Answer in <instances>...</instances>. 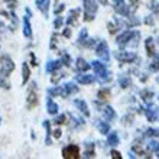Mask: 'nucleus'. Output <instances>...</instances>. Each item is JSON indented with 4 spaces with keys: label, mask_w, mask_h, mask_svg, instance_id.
I'll use <instances>...</instances> for the list:
<instances>
[{
    "label": "nucleus",
    "mask_w": 159,
    "mask_h": 159,
    "mask_svg": "<svg viewBox=\"0 0 159 159\" xmlns=\"http://www.w3.org/2000/svg\"><path fill=\"white\" fill-rule=\"evenodd\" d=\"M97 12V3L94 0H84V19L85 20H93L94 13Z\"/></svg>",
    "instance_id": "obj_1"
},
{
    "label": "nucleus",
    "mask_w": 159,
    "mask_h": 159,
    "mask_svg": "<svg viewBox=\"0 0 159 159\" xmlns=\"http://www.w3.org/2000/svg\"><path fill=\"white\" fill-rule=\"evenodd\" d=\"M93 68H94V71H96L97 77L101 80V81H109L110 80V75H109V72L106 71V67H104V64L100 62V61H94L93 62Z\"/></svg>",
    "instance_id": "obj_2"
},
{
    "label": "nucleus",
    "mask_w": 159,
    "mask_h": 159,
    "mask_svg": "<svg viewBox=\"0 0 159 159\" xmlns=\"http://www.w3.org/2000/svg\"><path fill=\"white\" fill-rule=\"evenodd\" d=\"M62 156L65 159H78L80 158V148L77 145H70V146L62 149Z\"/></svg>",
    "instance_id": "obj_3"
},
{
    "label": "nucleus",
    "mask_w": 159,
    "mask_h": 159,
    "mask_svg": "<svg viewBox=\"0 0 159 159\" xmlns=\"http://www.w3.org/2000/svg\"><path fill=\"white\" fill-rule=\"evenodd\" d=\"M15 70V62H13L10 58H7V57H4L3 59H2V70H0V72H2V75L3 77H7L10 72Z\"/></svg>",
    "instance_id": "obj_4"
},
{
    "label": "nucleus",
    "mask_w": 159,
    "mask_h": 159,
    "mask_svg": "<svg viewBox=\"0 0 159 159\" xmlns=\"http://www.w3.org/2000/svg\"><path fill=\"white\" fill-rule=\"evenodd\" d=\"M35 87H36V83H34L30 85L28 97H26V106H28L29 109H32V107H35V106L38 104V96H36V93H35Z\"/></svg>",
    "instance_id": "obj_5"
},
{
    "label": "nucleus",
    "mask_w": 159,
    "mask_h": 159,
    "mask_svg": "<svg viewBox=\"0 0 159 159\" xmlns=\"http://www.w3.org/2000/svg\"><path fill=\"white\" fill-rule=\"evenodd\" d=\"M96 52H97V55L100 57L103 61H109L110 59V54H109V46H107V43H106L104 41L103 42H100L98 45H97V48H96Z\"/></svg>",
    "instance_id": "obj_6"
},
{
    "label": "nucleus",
    "mask_w": 159,
    "mask_h": 159,
    "mask_svg": "<svg viewBox=\"0 0 159 159\" xmlns=\"http://www.w3.org/2000/svg\"><path fill=\"white\" fill-rule=\"evenodd\" d=\"M116 57H117V59L121 61V62H132V61L136 59V54H133V52H127V51L116 52Z\"/></svg>",
    "instance_id": "obj_7"
},
{
    "label": "nucleus",
    "mask_w": 159,
    "mask_h": 159,
    "mask_svg": "<svg viewBox=\"0 0 159 159\" xmlns=\"http://www.w3.org/2000/svg\"><path fill=\"white\" fill-rule=\"evenodd\" d=\"M139 32H132V30H126L125 34H121L117 36V43L119 45H126L127 42L130 41V39L133 38L134 35H138Z\"/></svg>",
    "instance_id": "obj_8"
},
{
    "label": "nucleus",
    "mask_w": 159,
    "mask_h": 159,
    "mask_svg": "<svg viewBox=\"0 0 159 159\" xmlns=\"http://www.w3.org/2000/svg\"><path fill=\"white\" fill-rule=\"evenodd\" d=\"M29 16H30V12L28 10V16H25V19H23V35L26 38L32 36V28H30V23H29Z\"/></svg>",
    "instance_id": "obj_9"
},
{
    "label": "nucleus",
    "mask_w": 159,
    "mask_h": 159,
    "mask_svg": "<svg viewBox=\"0 0 159 159\" xmlns=\"http://www.w3.org/2000/svg\"><path fill=\"white\" fill-rule=\"evenodd\" d=\"M74 104L78 107V110L84 114V116H85V117H88V116H90V111H88L87 103H85L84 100H75V101H74Z\"/></svg>",
    "instance_id": "obj_10"
},
{
    "label": "nucleus",
    "mask_w": 159,
    "mask_h": 159,
    "mask_svg": "<svg viewBox=\"0 0 159 159\" xmlns=\"http://www.w3.org/2000/svg\"><path fill=\"white\" fill-rule=\"evenodd\" d=\"M114 9H116V10H117V13H120V15H125V16H127V15H129L127 9H126L125 0H116V3H114Z\"/></svg>",
    "instance_id": "obj_11"
},
{
    "label": "nucleus",
    "mask_w": 159,
    "mask_h": 159,
    "mask_svg": "<svg viewBox=\"0 0 159 159\" xmlns=\"http://www.w3.org/2000/svg\"><path fill=\"white\" fill-rule=\"evenodd\" d=\"M78 43H83V45L85 46H91L93 43H94V41H88L87 38V29H83V32L80 34V39H78Z\"/></svg>",
    "instance_id": "obj_12"
},
{
    "label": "nucleus",
    "mask_w": 159,
    "mask_h": 159,
    "mask_svg": "<svg viewBox=\"0 0 159 159\" xmlns=\"http://www.w3.org/2000/svg\"><path fill=\"white\" fill-rule=\"evenodd\" d=\"M46 110H48V113H51V114L58 113V106H57V103H55L52 98H48V100H46Z\"/></svg>",
    "instance_id": "obj_13"
},
{
    "label": "nucleus",
    "mask_w": 159,
    "mask_h": 159,
    "mask_svg": "<svg viewBox=\"0 0 159 159\" xmlns=\"http://www.w3.org/2000/svg\"><path fill=\"white\" fill-rule=\"evenodd\" d=\"M36 6L43 15H48V9H49V0H36Z\"/></svg>",
    "instance_id": "obj_14"
},
{
    "label": "nucleus",
    "mask_w": 159,
    "mask_h": 159,
    "mask_svg": "<svg viewBox=\"0 0 159 159\" xmlns=\"http://www.w3.org/2000/svg\"><path fill=\"white\" fill-rule=\"evenodd\" d=\"M61 68V61H49L46 65V71L48 72H55Z\"/></svg>",
    "instance_id": "obj_15"
},
{
    "label": "nucleus",
    "mask_w": 159,
    "mask_h": 159,
    "mask_svg": "<svg viewBox=\"0 0 159 159\" xmlns=\"http://www.w3.org/2000/svg\"><path fill=\"white\" fill-rule=\"evenodd\" d=\"M77 91H78V87H77L75 84H72V83L64 84V93H65V97H67L68 94H72V93H77Z\"/></svg>",
    "instance_id": "obj_16"
},
{
    "label": "nucleus",
    "mask_w": 159,
    "mask_h": 159,
    "mask_svg": "<svg viewBox=\"0 0 159 159\" xmlns=\"http://www.w3.org/2000/svg\"><path fill=\"white\" fill-rule=\"evenodd\" d=\"M97 125V127H98V132L100 133H103V134H106V133H109V130H110V126H109V123H106V121H101V120H98L96 123Z\"/></svg>",
    "instance_id": "obj_17"
},
{
    "label": "nucleus",
    "mask_w": 159,
    "mask_h": 159,
    "mask_svg": "<svg viewBox=\"0 0 159 159\" xmlns=\"http://www.w3.org/2000/svg\"><path fill=\"white\" fill-rule=\"evenodd\" d=\"M78 15H80V9H74L71 13H70V17H68V25H75L77 23V19H78Z\"/></svg>",
    "instance_id": "obj_18"
},
{
    "label": "nucleus",
    "mask_w": 159,
    "mask_h": 159,
    "mask_svg": "<svg viewBox=\"0 0 159 159\" xmlns=\"http://www.w3.org/2000/svg\"><path fill=\"white\" fill-rule=\"evenodd\" d=\"M146 52L149 57H153L155 55V45H153V41L152 38H148L146 39Z\"/></svg>",
    "instance_id": "obj_19"
},
{
    "label": "nucleus",
    "mask_w": 159,
    "mask_h": 159,
    "mask_svg": "<svg viewBox=\"0 0 159 159\" xmlns=\"http://www.w3.org/2000/svg\"><path fill=\"white\" fill-rule=\"evenodd\" d=\"M103 114H104L106 120H111V119H114V116H116V113H114V110L110 107V106H106L104 110H103Z\"/></svg>",
    "instance_id": "obj_20"
},
{
    "label": "nucleus",
    "mask_w": 159,
    "mask_h": 159,
    "mask_svg": "<svg viewBox=\"0 0 159 159\" xmlns=\"http://www.w3.org/2000/svg\"><path fill=\"white\" fill-rule=\"evenodd\" d=\"M77 68H78L80 71H88V70H90V65H88L83 58H78L77 59Z\"/></svg>",
    "instance_id": "obj_21"
},
{
    "label": "nucleus",
    "mask_w": 159,
    "mask_h": 159,
    "mask_svg": "<svg viewBox=\"0 0 159 159\" xmlns=\"http://www.w3.org/2000/svg\"><path fill=\"white\" fill-rule=\"evenodd\" d=\"M77 81L81 84H91L94 81V77L93 75H78L77 77Z\"/></svg>",
    "instance_id": "obj_22"
},
{
    "label": "nucleus",
    "mask_w": 159,
    "mask_h": 159,
    "mask_svg": "<svg viewBox=\"0 0 159 159\" xmlns=\"http://www.w3.org/2000/svg\"><path fill=\"white\" fill-rule=\"evenodd\" d=\"M22 72H23V85H25L26 83H28V80H29V67H28V64L23 62V65H22Z\"/></svg>",
    "instance_id": "obj_23"
},
{
    "label": "nucleus",
    "mask_w": 159,
    "mask_h": 159,
    "mask_svg": "<svg viewBox=\"0 0 159 159\" xmlns=\"http://www.w3.org/2000/svg\"><path fill=\"white\" fill-rule=\"evenodd\" d=\"M107 143H109V145H111V146L117 145V143H119V136H117V133H110V134H109V139H107Z\"/></svg>",
    "instance_id": "obj_24"
},
{
    "label": "nucleus",
    "mask_w": 159,
    "mask_h": 159,
    "mask_svg": "<svg viewBox=\"0 0 159 159\" xmlns=\"http://www.w3.org/2000/svg\"><path fill=\"white\" fill-rule=\"evenodd\" d=\"M146 117L149 121H155L156 120V111L153 109H146Z\"/></svg>",
    "instance_id": "obj_25"
},
{
    "label": "nucleus",
    "mask_w": 159,
    "mask_h": 159,
    "mask_svg": "<svg viewBox=\"0 0 159 159\" xmlns=\"http://www.w3.org/2000/svg\"><path fill=\"white\" fill-rule=\"evenodd\" d=\"M140 96H142V98L145 101H151L152 97H153V93H152V91H148V90H143V91L140 93Z\"/></svg>",
    "instance_id": "obj_26"
},
{
    "label": "nucleus",
    "mask_w": 159,
    "mask_h": 159,
    "mask_svg": "<svg viewBox=\"0 0 159 159\" xmlns=\"http://www.w3.org/2000/svg\"><path fill=\"white\" fill-rule=\"evenodd\" d=\"M149 149H151L152 152H156V155L159 156V142H156V140L149 142Z\"/></svg>",
    "instance_id": "obj_27"
},
{
    "label": "nucleus",
    "mask_w": 159,
    "mask_h": 159,
    "mask_svg": "<svg viewBox=\"0 0 159 159\" xmlns=\"http://www.w3.org/2000/svg\"><path fill=\"white\" fill-rule=\"evenodd\" d=\"M98 98H100V100H109L110 91L109 90H101V91H98Z\"/></svg>",
    "instance_id": "obj_28"
},
{
    "label": "nucleus",
    "mask_w": 159,
    "mask_h": 159,
    "mask_svg": "<svg viewBox=\"0 0 159 159\" xmlns=\"http://www.w3.org/2000/svg\"><path fill=\"white\" fill-rule=\"evenodd\" d=\"M48 93H49V94H57V96H59V94H61V96H64L65 97V93H64V90L62 88H49V90H48Z\"/></svg>",
    "instance_id": "obj_29"
},
{
    "label": "nucleus",
    "mask_w": 159,
    "mask_h": 159,
    "mask_svg": "<svg viewBox=\"0 0 159 159\" xmlns=\"http://www.w3.org/2000/svg\"><path fill=\"white\" fill-rule=\"evenodd\" d=\"M120 85L123 88H127L130 85V80L126 78V77H121V78H120Z\"/></svg>",
    "instance_id": "obj_30"
},
{
    "label": "nucleus",
    "mask_w": 159,
    "mask_h": 159,
    "mask_svg": "<svg viewBox=\"0 0 159 159\" xmlns=\"http://www.w3.org/2000/svg\"><path fill=\"white\" fill-rule=\"evenodd\" d=\"M146 134L148 136H155V138H159V130L158 129H148Z\"/></svg>",
    "instance_id": "obj_31"
},
{
    "label": "nucleus",
    "mask_w": 159,
    "mask_h": 159,
    "mask_svg": "<svg viewBox=\"0 0 159 159\" xmlns=\"http://www.w3.org/2000/svg\"><path fill=\"white\" fill-rule=\"evenodd\" d=\"M149 68H151V71H153V72L158 71V70H159V59L156 58L155 61H153V62L151 64V67H149Z\"/></svg>",
    "instance_id": "obj_32"
},
{
    "label": "nucleus",
    "mask_w": 159,
    "mask_h": 159,
    "mask_svg": "<svg viewBox=\"0 0 159 159\" xmlns=\"http://www.w3.org/2000/svg\"><path fill=\"white\" fill-rule=\"evenodd\" d=\"M151 9L156 13V15H159V3H158V2H152V3H151Z\"/></svg>",
    "instance_id": "obj_33"
},
{
    "label": "nucleus",
    "mask_w": 159,
    "mask_h": 159,
    "mask_svg": "<svg viewBox=\"0 0 159 159\" xmlns=\"http://www.w3.org/2000/svg\"><path fill=\"white\" fill-rule=\"evenodd\" d=\"M55 123H57V125H62V123H65V116H64V114H61L59 117L55 119Z\"/></svg>",
    "instance_id": "obj_34"
},
{
    "label": "nucleus",
    "mask_w": 159,
    "mask_h": 159,
    "mask_svg": "<svg viewBox=\"0 0 159 159\" xmlns=\"http://www.w3.org/2000/svg\"><path fill=\"white\" fill-rule=\"evenodd\" d=\"M45 127H46V132H48V136H46V145H49V143H51V140H49V132H51V129H49V123H48V121H45Z\"/></svg>",
    "instance_id": "obj_35"
},
{
    "label": "nucleus",
    "mask_w": 159,
    "mask_h": 159,
    "mask_svg": "<svg viewBox=\"0 0 159 159\" xmlns=\"http://www.w3.org/2000/svg\"><path fill=\"white\" fill-rule=\"evenodd\" d=\"M61 26H62V17L59 16L55 19V28H61Z\"/></svg>",
    "instance_id": "obj_36"
},
{
    "label": "nucleus",
    "mask_w": 159,
    "mask_h": 159,
    "mask_svg": "<svg viewBox=\"0 0 159 159\" xmlns=\"http://www.w3.org/2000/svg\"><path fill=\"white\" fill-rule=\"evenodd\" d=\"M62 58H64V64H65V65L68 67V65H70V62H71V59H70V55H68V54H64Z\"/></svg>",
    "instance_id": "obj_37"
},
{
    "label": "nucleus",
    "mask_w": 159,
    "mask_h": 159,
    "mask_svg": "<svg viewBox=\"0 0 159 159\" xmlns=\"http://www.w3.org/2000/svg\"><path fill=\"white\" fill-rule=\"evenodd\" d=\"M111 158L113 159H121V155L117 151H111Z\"/></svg>",
    "instance_id": "obj_38"
},
{
    "label": "nucleus",
    "mask_w": 159,
    "mask_h": 159,
    "mask_svg": "<svg viewBox=\"0 0 159 159\" xmlns=\"http://www.w3.org/2000/svg\"><path fill=\"white\" fill-rule=\"evenodd\" d=\"M130 3H132V9L133 10H136L138 9V6H139V0H129Z\"/></svg>",
    "instance_id": "obj_39"
},
{
    "label": "nucleus",
    "mask_w": 159,
    "mask_h": 159,
    "mask_svg": "<svg viewBox=\"0 0 159 159\" xmlns=\"http://www.w3.org/2000/svg\"><path fill=\"white\" fill-rule=\"evenodd\" d=\"M107 28H109V32H110V34H114V32H116V28H114L113 23H109V25H107Z\"/></svg>",
    "instance_id": "obj_40"
},
{
    "label": "nucleus",
    "mask_w": 159,
    "mask_h": 159,
    "mask_svg": "<svg viewBox=\"0 0 159 159\" xmlns=\"http://www.w3.org/2000/svg\"><path fill=\"white\" fill-rule=\"evenodd\" d=\"M84 156H85V158H94V151H87Z\"/></svg>",
    "instance_id": "obj_41"
},
{
    "label": "nucleus",
    "mask_w": 159,
    "mask_h": 159,
    "mask_svg": "<svg viewBox=\"0 0 159 159\" xmlns=\"http://www.w3.org/2000/svg\"><path fill=\"white\" fill-rule=\"evenodd\" d=\"M64 10V4H61V6H58V7L55 9V13H57V15H58V13H61Z\"/></svg>",
    "instance_id": "obj_42"
},
{
    "label": "nucleus",
    "mask_w": 159,
    "mask_h": 159,
    "mask_svg": "<svg viewBox=\"0 0 159 159\" xmlns=\"http://www.w3.org/2000/svg\"><path fill=\"white\" fill-rule=\"evenodd\" d=\"M61 134H62V133H61V130H59V129L54 130V136H55V138H61Z\"/></svg>",
    "instance_id": "obj_43"
},
{
    "label": "nucleus",
    "mask_w": 159,
    "mask_h": 159,
    "mask_svg": "<svg viewBox=\"0 0 159 159\" xmlns=\"http://www.w3.org/2000/svg\"><path fill=\"white\" fill-rule=\"evenodd\" d=\"M30 58H32V65H35V67H36V59H35V55L34 54H30Z\"/></svg>",
    "instance_id": "obj_44"
},
{
    "label": "nucleus",
    "mask_w": 159,
    "mask_h": 159,
    "mask_svg": "<svg viewBox=\"0 0 159 159\" xmlns=\"http://www.w3.org/2000/svg\"><path fill=\"white\" fill-rule=\"evenodd\" d=\"M148 23V25H153V19H151V17H146V20H145Z\"/></svg>",
    "instance_id": "obj_45"
},
{
    "label": "nucleus",
    "mask_w": 159,
    "mask_h": 159,
    "mask_svg": "<svg viewBox=\"0 0 159 159\" xmlns=\"http://www.w3.org/2000/svg\"><path fill=\"white\" fill-rule=\"evenodd\" d=\"M70 35H71V30H70V29H65V30H64V36H67V38H68Z\"/></svg>",
    "instance_id": "obj_46"
},
{
    "label": "nucleus",
    "mask_w": 159,
    "mask_h": 159,
    "mask_svg": "<svg viewBox=\"0 0 159 159\" xmlns=\"http://www.w3.org/2000/svg\"><path fill=\"white\" fill-rule=\"evenodd\" d=\"M4 2H7V3H10L9 6H10V7H13V6H15V2H16V0H4Z\"/></svg>",
    "instance_id": "obj_47"
},
{
    "label": "nucleus",
    "mask_w": 159,
    "mask_h": 159,
    "mask_svg": "<svg viewBox=\"0 0 159 159\" xmlns=\"http://www.w3.org/2000/svg\"><path fill=\"white\" fill-rule=\"evenodd\" d=\"M100 2H101L103 4H107V0H100Z\"/></svg>",
    "instance_id": "obj_48"
},
{
    "label": "nucleus",
    "mask_w": 159,
    "mask_h": 159,
    "mask_svg": "<svg viewBox=\"0 0 159 159\" xmlns=\"http://www.w3.org/2000/svg\"><path fill=\"white\" fill-rule=\"evenodd\" d=\"M0 121H2V119H0Z\"/></svg>",
    "instance_id": "obj_49"
}]
</instances>
